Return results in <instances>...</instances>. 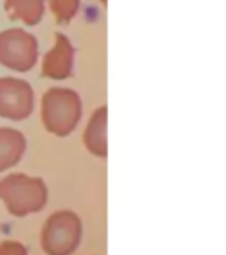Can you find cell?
I'll return each instance as SVG.
<instances>
[{
    "instance_id": "obj_1",
    "label": "cell",
    "mask_w": 226,
    "mask_h": 255,
    "mask_svg": "<svg viewBox=\"0 0 226 255\" xmlns=\"http://www.w3.org/2000/svg\"><path fill=\"white\" fill-rule=\"evenodd\" d=\"M0 200L5 204L9 215L23 218L46 206V184L39 177H30L27 174L7 175L0 181Z\"/></svg>"
},
{
    "instance_id": "obj_2",
    "label": "cell",
    "mask_w": 226,
    "mask_h": 255,
    "mask_svg": "<svg viewBox=\"0 0 226 255\" xmlns=\"http://www.w3.org/2000/svg\"><path fill=\"white\" fill-rule=\"evenodd\" d=\"M81 119V100L71 89H50L43 96L41 121L48 131L66 136L75 131Z\"/></svg>"
},
{
    "instance_id": "obj_3",
    "label": "cell",
    "mask_w": 226,
    "mask_h": 255,
    "mask_svg": "<svg viewBox=\"0 0 226 255\" xmlns=\"http://www.w3.org/2000/svg\"><path fill=\"white\" fill-rule=\"evenodd\" d=\"M83 234L81 220L75 211L53 213L41 231V248L46 255H71Z\"/></svg>"
},
{
    "instance_id": "obj_4",
    "label": "cell",
    "mask_w": 226,
    "mask_h": 255,
    "mask_svg": "<svg viewBox=\"0 0 226 255\" xmlns=\"http://www.w3.org/2000/svg\"><path fill=\"white\" fill-rule=\"evenodd\" d=\"M39 46L36 37L21 30L9 28L0 32V64L12 71H28L36 66Z\"/></svg>"
},
{
    "instance_id": "obj_5",
    "label": "cell",
    "mask_w": 226,
    "mask_h": 255,
    "mask_svg": "<svg viewBox=\"0 0 226 255\" xmlns=\"http://www.w3.org/2000/svg\"><path fill=\"white\" fill-rule=\"evenodd\" d=\"M34 110V91L18 78H0V117L23 121Z\"/></svg>"
},
{
    "instance_id": "obj_6",
    "label": "cell",
    "mask_w": 226,
    "mask_h": 255,
    "mask_svg": "<svg viewBox=\"0 0 226 255\" xmlns=\"http://www.w3.org/2000/svg\"><path fill=\"white\" fill-rule=\"evenodd\" d=\"M75 48L64 34L55 36V46L46 53L43 60V76L52 80H66L73 75Z\"/></svg>"
},
{
    "instance_id": "obj_7",
    "label": "cell",
    "mask_w": 226,
    "mask_h": 255,
    "mask_svg": "<svg viewBox=\"0 0 226 255\" xmlns=\"http://www.w3.org/2000/svg\"><path fill=\"white\" fill-rule=\"evenodd\" d=\"M106 121L108 108L101 107L92 114L90 121L87 124V129L83 133V143L94 156L106 158L108 154V140H106Z\"/></svg>"
},
{
    "instance_id": "obj_8",
    "label": "cell",
    "mask_w": 226,
    "mask_h": 255,
    "mask_svg": "<svg viewBox=\"0 0 226 255\" xmlns=\"http://www.w3.org/2000/svg\"><path fill=\"white\" fill-rule=\"evenodd\" d=\"M27 149L23 133L12 128H0V172L12 168Z\"/></svg>"
},
{
    "instance_id": "obj_9",
    "label": "cell",
    "mask_w": 226,
    "mask_h": 255,
    "mask_svg": "<svg viewBox=\"0 0 226 255\" xmlns=\"http://www.w3.org/2000/svg\"><path fill=\"white\" fill-rule=\"evenodd\" d=\"M5 11L12 20L27 25H37L43 20L44 0H5Z\"/></svg>"
},
{
    "instance_id": "obj_10",
    "label": "cell",
    "mask_w": 226,
    "mask_h": 255,
    "mask_svg": "<svg viewBox=\"0 0 226 255\" xmlns=\"http://www.w3.org/2000/svg\"><path fill=\"white\" fill-rule=\"evenodd\" d=\"M50 5L55 14V20L59 23H68L78 12L79 0H50Z\"/></svg>"
},
{
    "instance_id": "obj_11",
    "label": "cell",
    "mask_w": 226,
    "mask_h": 255,
    "mask_svg": "<svg viewBox=\"0 0 226 255\" xmlns=\"http://www.w3.org/2000/svg\"><path fill=\"white\" fill-rule=\"evenodd\" d=\"M0 255H28V250L20 241H4L0 243Z\"/></svg>"
},
{
    "instance_id": "obj_12",
    "label": "cell",
    "mask_w": 226,
    "mask_h": 255,
    "mask_svg": "<svg viewBox=\"0 0 226 255\" xmlns=\"http://www.w3.org/2000/svg\"><path fill=\"white\" fill-rule=\"evenodd\" d=\"M101 2H103V4H104V5H106V0H101Z\"/></svg>"
}]
</instances>
